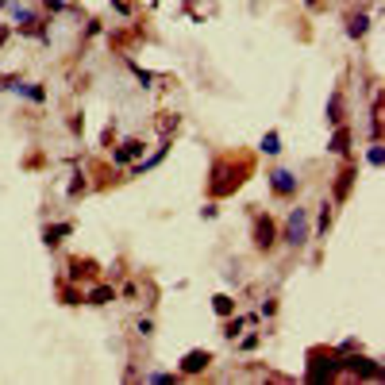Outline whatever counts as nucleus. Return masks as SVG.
<instances>
[{
	"label": "nucleus",
	"instance_id": "obj_1",
	"mask_svg": "<svg viewBox=\"0 0 385 385\" xmlns=\"http://www.w3.org/2000/svg\"><path fill=\"white\" fill-rule=\"evenodd\" d=\"M277 239H285V247H305L308 243V208H293L285 216V232Z\"/></svg>",
	"mask_w": 385,
	"mask_h": 385
},
{
	"label": "nucleus",
	"instance_id": "obj_2",
	"mask_svg": "<svg viewBox=\"0 0 385 385\" xmlns=\"http://www.w3.org/2000/svg\"><path fill=\"white\" fill-rule=\"evenodd\" d=\"M266 182H270V189H274L277 196H293V193H297V177H293L289 170H270Z\"/></svg>",
	"mask_w": 385,
	"mask_h": 385
},
{
	"label": "nucleus",
	"instance_id": "obj_3",
	"mask_svg": "<svg viewBox=\"0 0 385 385\" xmlns=\"http://www.w3.org/2000/svg\"><path fill=\"white\" fill-rule=\"evenodd\" d=\"M274 243H277L274 220H270V216H258V220H255V247H258V251H270Z\"/></svg>",
	"mask_w": 385,
	"mask_h": 385
},
{
	"label": "nucleus",
	"instance_id": "obj_4",
	"mask_svg": "<svg viewBox=\"0 0 385 385\" xmlns=\"http://www.w3.org/2000/svg\"><path fill=\"white\" fill-rule=\"evenodd\" d=\"M208 362H212V355L208 351H189V355L182 358V374H201V370H208Z\"/></svg>",
	"mask_w": 385,
	"mask_h": 385
},
{
	"label": "nucleus",
	"instance_id": "obj_5",
	"mask_svg": "<svg viewBox=\"0 0 385 385\" xmlns=\"http://www.w3.org/2000/svg\"><path fill=\"white\" fill-rule=\"evenodd\" d=\"M143 151H146L143 139H127V143L120 146V151H112V162H116V166H127V162H131V158H139Z\"/></svg>",
	"mask_w": 385,
	"mask_h": 385
},
{
	"label": "nucleus",
	"instance_id": "obj_6",
	"mask_svg": "<svg viewBox=\"0 0 385 385\" xmlns=\"http://www.w3.org/2000/svg\"><path fill=\"white\" fill-rule=\"evenodd\" d=\"M327 151H332V154H347L351 151V127L335 124V135L327 139Z\"/></svg>",
	"mask_w": 385,
	"mask_h": 385
},
{
	"label": "nucleus",
	"instance_id": "obj_7",
	"mask_svg": "<svg viewBox=\"0 0 385 385\" xmlns=\"http://www.w3.org/2000/svg\"><path fill=\"white\" fill-rule=\"evenodd\" d=\"M366 31H370V15H366V12H351L347 15V35L351 39H362Z\"/></svg>",
	"mask_w": 385,
	"mask_h": 385
},
{
	"label": "nucleus",
	"instance_id": "obj_8",
	"mask_svg": "<svg viewBox=\"0 0 385 385\" xmlns=\"http://www.w3.org/2000/svg\"><path fill=\"white\" fill-rule=\"evenodd\" d=\"M12 89H15L20 96H27V101H35V104H43V101H46V89H43V85H27V81L15 77V81H12Z\"/></svg>",
	"mask_w": 385,
	"mask_h": 385
},
{
	"label": "nucleus",
	"instance_id": "obj_9",
	"mask_svg": "<svg viewBox=\"0 0 385 385\" xmlns=\"http://www.w3.org/2000/svg\"><path fill=\"white\" fill-rule=\"evenodd\" d=\"M355 177H358L355 166H343L339 182H335V201H347V193H351V185H355Z\"/></svg>",
	"mask_w": 385,
	"mask_h": 385
},
{
	"label": "nucleus",
	"instance_id": "obj_10",
	"mask_svg": "<svg viewBox=\"0 0 385 385\" xmlns=\"http://www.w3.org/2000/svg\"><path fill=\"white\" fill-rule=\"evenodd\" d=\"M327 124H343V93L339 89L327 96Z\"/></svg>",
	"mask_w": 385,
	"mask_h": 385
},
{
	"label": "nucleus",
	"instance_id": "obj_11",
	"mask_svg": "<svg viewBox=\"0 0 385 385\" xmlns=\"http://www.w3.org/2000/svg\"><path fill=\"white\" fill-rule=\"evenodd\" d=\"M347 370H355L358 378H381V366H366V358H351Z\"/></svg>",
	"mask_w": 385,
	"mask_h": 385
},
{
	"label": "nucleus",
	"instance_id": "obj_12",
	"mask_svg": "<svg viewBox=\"0 0 385 385\" xmlns=\"http://www.w3.org/2000/svg\"><path fill=\"white\" fill-rule=\"evenodd\" d=\"M70 232H73L70 224H58V227H46V232H43V243H46V247H58V243H62V235H70Z\"/></svg>",
	"mask_w": 385,
	"mask_h": 385
},
{
	"label": "nucleus",
	"instance_id": "obj_13",
	"mask_svg": "<svg viewBox=\"0 0 385 385\" xmlns=\"http://www.w3.org/2000/svg\"><path fill=\"white\" fill-rule=\"evenodd\" d=\"M108 301H116V289H112V285H96V289L89 293V305H108Z\"/></svg>",
	"mask_w": 385,
	"mask_h": 385
},
{
	"label": "nucleus",
	"instance_id": "obj_14",
	"mask_svg": "<svg viewBox=\"0 0 385 385\" xmlns=\"http://www.w3.org/2000/svg\"><path fill=\"white\" fill-rule=\"evenodd\" d=\"M262 151L277 154V151H282V135H277V131H266V135H262Z\"/></svg>",
	"mask_w": 385,
	"mask_h": 385
},
{
	"label": "nucleus",
	"instance_id": "obj_15",
	"mask_svg": "<svg viewBox=\"0 0 385 385\" xmlns=\"http://www.w3.org/2000/svg\"><path fill=\"white\" fill-rule=\"evenodd\" d=\"M212 308H216V316H232V313H235V301H232V297H224V293H220V297L212 301Z\"/></svg>",
	"mask_w": 385,
	"mask_h": 385
},
{
	"label": "nucleus",
	"instance_id": "obj_16",
	"mask_svg": "<svg viewBox=\"0 0 385 385\" xmlns=\"http://www.w3.org/2000/svg\"><path fill=\"white\" fill-rule=\"evenodd\" d=\"M327 227H332V204H320V220H316V232H320V235H327Z\"/></svg>",
	"mask_w": 385,
	"mask_h": 385
},
{
	"label": "nucleus",
	"instance_id": "obj_17",
	"mask_svg": "<svg viewBox=\"0 0 385 385\" xmlns=\"http://www.w3.org/2000/svg\"><path fill=\"white\" fill-rule=\"evenodd\" d=\"M366 162H370V166H381V162H385V151H381V143H378V139H374V143H370V151H366Z\"/></svg>",
	"mask_w": 385,
	"mask_h": 385
},
{
	"label": "nucleus",
	"instance_id": "obj_18",
	"mask_svg": "<svg viewBox=\"0 0 385 385\" xmlns=\"http://www.w3.org/2000/svg\"><path fill=\"white\" fill-rule=\"evenodd\" d=\"M243 324H247V320H239V316H235V320H232V324H227V332H224V335H227V339H235V335H239V332H243Z\"/></svg>",
	"mask_w": 385,
	"mask_h": 385
},
{
	"label": "nucleus",
	"instance_id": "obj_19",
	"mask_svg": "<svg viewBox=\"0 0 385 385\" xmlns=\"http://www.w3.org/2000/svg\"><path fill=\"white\" fill-rule=\"evenodd\" d=\"M108 4H112V8H116V12H120V15H127V4H124V0H108Z\"/></svg>",
	"mask_w": 385,
	"mask_h": 385
},
{
	"label": "nucleus",
	"instance_id": "obj_20",
	"mask_svg": "<svg viewBox=\"0 0 385 385\" xmlns=\"http://www.w3.org/2000/svg\"><path fill=\"white\" fill-rule=\"evenodd\" d=\"M46 8H51V12H62V0H46Z\"/></svg>",
	"mask_w": 385,
	"mask_h": 385
},
{
	"label": "nucleus",
	"instance_id": "obj_21",
	"mask_svg": "<svg viewBox=\"0 0 385 385\" xmlns=\"http://www.w3.org/2000/svg\"><path fill=\"white\" fill-rule=\"evenodd\" d=\"M4 39H8V27H0V46H4Z\"/></svg>",
	"mask_w": 385,
	"mask_h": 385
},
{
	"label": "nucleus",
	"instance_id": "obj_22",
	"mask_svg": "<svg viewBox=\"0 0 385 385\" xmlns=\"http://www.w3.org/2000/svg\"><path fill=\"white\" fill-rule=\"evenodd\" d=\"M305 4H308V8H320V0H305Z\"/></svg>",
	"mask_w": 385,
	"mask_h": 385
}]
</instances>
